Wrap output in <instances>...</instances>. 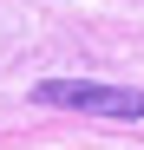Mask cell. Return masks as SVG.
<instances>
[{"instance_id": "cell-1", "label": "cell", "mask_w": 144, "mask_h": 150, "mask_svg": "<svg viewBox=\"0 0 144 150\" xmlns=\"http://www.w3.org/2000/svg\"><path fill=\"white\" fill-rule=\"evenodd\" d=\"M33 98L53 111H85V117H144V91L98 85V79H46V85H33Z\"/></svg>"}]
</instances>
